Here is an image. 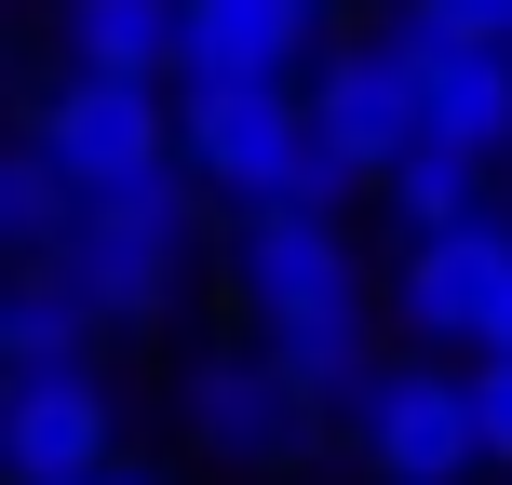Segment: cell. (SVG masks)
I'll return each instance as SVG.
<instances>
[{"mask_svg":"<svg viewBox=\"0 0 512 485\" xmlns=\"http://www.w3.org/2000/svg\"><path fill=\"white\" fill-rule=\"evenodd\" d=\"M176 149L216 203H337L351 189L297 81H176Z\"/></svg>","mask_w":512,"mask_h":485,"instance_id":"cell-1","label":"cell"},{"mask_svg":"<svg viewBox=\"0 0 512 485\" xmlns=\"http://www.w3.org/2000/svg\"><path fill=\"white\" fill-rule=\"evenodd\" d=\"M189 162H162V176H122L81 203L68 230V283L95 297V324H162L176 310V270H189Z\"/></svg>","mask_w":512,"mask_h":485,"instance_id":"cell-2","label":"cell"},{"mask_svg":"<svg viewBox=\"0 0 512 485\" xmlns=\"http://www.w3.org/2000/svg\"><path fill=\"white\" fill-rule=\"evenodd\" d=\"M418 54H432L418 14H391L378 41H337V54H324V95H310V108H324V149H337L351 189H378L391 162L432 135V68H418Z\"/></svg>","mask_w":512,"mask_h":485,"instance_id":"cell-3","label":"cell"},{"mask_svg":"<svg viewBox=\"0 0 512 485\" xmlns=\"http://www.w3.org/2000/svg\"><path fill=\"white\" fill-rule=\"evenodd\" d=\"M418 351H512V230L472 216V230L405 243V283H391Z\"/></svg>","mask_w":512,"mask_h":485,"instance_id":"cell-4","label":"cell"},{"mask_svg":"<svg viewBox=\"0 0 512 485\" xmlns=\"http://www.w3.org/2000/svg\"><path fill=\"white\" fill-rule=\"evenodd\" d=\"M230 283L256 324H297V310H364V256L337 230V203H243L230 230Z\"/></svg>","mask_w":512,"mask_h":485,"instance_id":"cell-5","label":"cell"},{"mask_svg":"<svg viewBox=\"0 0 512 485\" xmlns=\"http://www.w3.org/2000/svg\"><path fill=\"white\" fill-rule=\"evenodd\" d=\"M122 459V405L95 364H0V472L14 485H81Z\"/></svg>","mask_w":512,"mask_h":485,"instance_id":"cell-6","label":"cell"},{"mask_svg":"<svg viewBox=\"0 0 512 485\" xmlns=\"http://www.w3.org/2000/svg\"><path fill=\"white\" fill-rule=\"evenodd\" d=\"M41 135H54V162H68L81 189H122V176L189 162L162 81H122V68H54V81H41Z\"/></svg>","mask_w":512,"mask_h":485,"instance_id":"cell-7","label":"cell"},{"mask_svg":"<svg viewBox=\"0 0 512 485\" xmlns=\"http://www.w3.org/2000/svg\"><path fill=\"white\" fill-rule=\"evenodd\" d=\"M351 445L378 485H459L486 459V418H472V378L445 364H378V391L351 405Z\"/></svg>","mask_w":512,"mask_h":485,"instance_id":"cell-8","label":"cell"},{"mask_svg":"<svg viewBox=\"0 0 512 485\" xmlns=\"http://www.w3.org/2000/svg\"><path fill=\"white\" fill-rule=\"evenodd\" d=\"M176 405H189V445H203L216 472H283L310 432H324V418H310V391L283 378L270 351H203Z\"/></svg>","mask_w":512,"mask_h":485,"instance_id":"cell-9","label":"cell"},{"mask_svg":"<svg viewBox=\"0 0 512 485\" xmlns=\"http://www.w3.org/2000/svg\"><path fill=\"white\" fill-rule=\"evenodd\" d=\"M324 0H189V68L176 81H297Z\"/></svg>","mask_w":512,"mask_h":485,"instance_id":"cell-10","label":"cell"},{"mask_svg":"<svg viewBox=\"0 0 512 485\" xmlns=\"http://www.w3.org/2000/svg\"><path fill=\"white\" fill-rule=\"evenodd\" d=\"M405 14H418V0H405ZM418 27H432V14H418ZM418 68H432V135L499 162V149H512V54H499V41H445V27H432Z\"/></svg>","mask_w":512,"mask_h":485,"instance_id":"cell-11","label":"cell"},{"mask_svg":"<svg viewBox=\"0 0 512 485\" xmlns=\"http://www.w3.org/2000/svg\"><path fill=\"white\" fill-rule=\"evenodd\" d=\"M95 297L68 283V256H14L0 283V364H95Z\"/></svg>","mask_w":512,"mask_h":485,"instance_id":"cell-12","label":"cell"},{"mask_svg":"<svg viewBox=\"0 0 512 485\" xmlns=\"http://www.w3.org/2000/svg\"><path fill=\"white\" fill-rule=\"evenodd\" d=\"M256 351L310 391V418H351L364 391H378V337H364V310H297V324H256Z\"/></svg>","mask_w":512,"mask_h":485,"instance_id":"cell-13","label":"cell"},{"mask_svg":"<svg viewBox=\"0 0 512 485\" xmlns=\"http://www.w3.org/2000/svg\"><path fill=\"white\" fill-rule=\"evenodd\" d=\"M68 68H122V81H176L189 68V0H68Z\"/></svg>","mask_w":512,"mask_h":485,"instance_id":"cell-14","label":"cell"},{"mask_svg":"<svg viewBox=\"0 0 512 485\" xmlns=\"http://www.w3.org/2000/svg\"><path fill=\"white\" fill-rule=\"evenodd\" d=\"M81 203H95V189H81L68 162H54V135L27 122V135H14V162H0V243H14V256H68Z\"/></svg>","mask_w":512,"mask_h":485,"instance_id":"cell-15","label":"cell"},{"mask_svg":"<svg viewBox=\"0 0 512 485\" xmlns=\"http://www.w3.org/2000/svg\"><path fill=\"white\" fill-rule=\"evenodd\" d=\"M391 216H405V243H432V230H472L486 216V149H445V135H418L405 162H391Z\"/></svg>","mask_w":512,"mask_h":485,"instance_id":"cell-16","label":"cell"},{"mask_svg":"<svg viewBox=\"0 0 512 485\" xmlns=\"http://www.w3.org/2000/svg\"><path fill=\"white\" fill-rule=\"evenodd\" d=\"M472 418H486V459L512 472V351H472Z\"/></svg>","mask_w":512,"mask_h":485,"instance_id":"cell-17","label":"cell"},{"mask_svg":"<svg viewBox=\"0 0 512 485\" xmlns=\"http://www.w3.org/2000/svg\"><path fill=\"white\" fill-rule=\"evenodd\" d=\"M418 14H432L445 41H499L512 54V0H418Z\"/></svg>","mask_w":512,"mask_h":485,"instance_id":"cell-18","label":"cell"},{"mask_svg":"<svg viewBox=\"0 0 512 485\" xmlns=\"http://www.w3.org/2000/svg\"><path fill=\"white\" fill-rule=\"evenodd\" d=\"M81 485H162V472H122V459H108V472H81Z\"/></svg>","mask_w":512,"mask_h":485,"instance_id":"cell-19","label":"cell"}]
</instances>
